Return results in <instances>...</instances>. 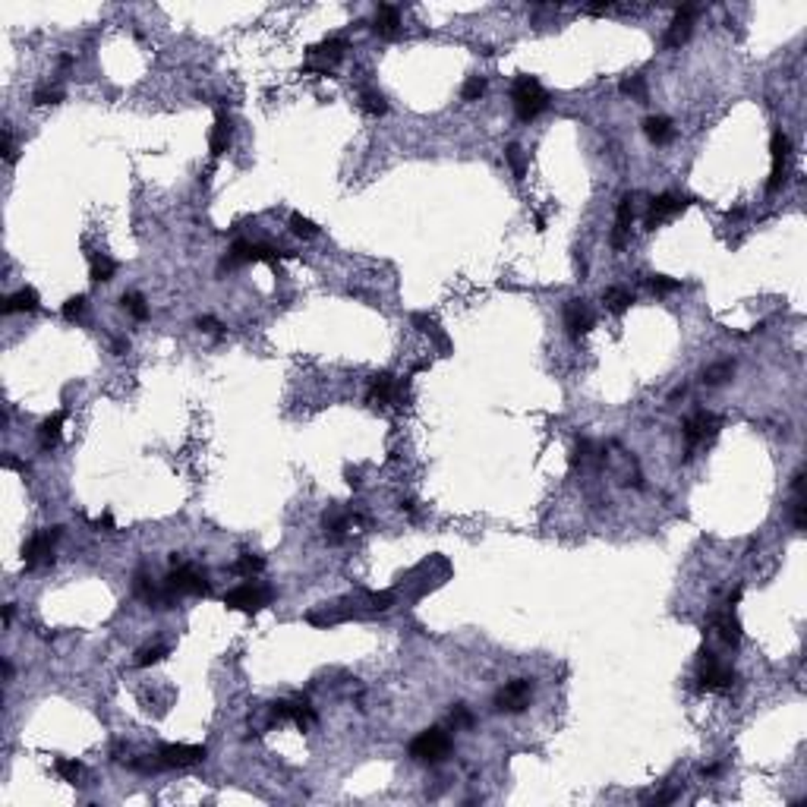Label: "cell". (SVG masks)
I'll use <instances>...</instances> for the list:
<instances>
[{"mask_svg":"<svg viewBox=\"0 0 807 807\" xmlns=\"http://www.w3.org/2000/svg\"><path fill=\"white\" fill-rule=\"evenodd\" d=\"M700 675H697V688L700 691H710V694H728V691L735 688L738 681V672L732 666H726V662H719L713 656L710 650H700Z\"/></svg>","mask_w":807,"mask_h":807,"instance_id":"cell-4","label":"cell"},{"mask_svg":"<svg viewBox=\"0 0 807 807\" xmlns=\"http://www.w3.org/2000/svg\"><path fill=\"white\" fill-rule=\"evenodd\" d=\"M344 479L350 486H354V489H360V470H354V467H347L344 470Z\"/></svg>","mask_w":807,"mask_h":807,"instance_id":"cell-44","label":"cell"},{"mask_svg":"<svg viewBox=\"0 0 807 807\" xmlns=\"http://www.w3.org/2000/svg\"><path fill=\"white\" fill-rule=\"evenodd\" d=\"M401 394V382L391 376V372H376L369 382V391H366V401L372 407H388L391 401H398Z\"/></svg>","mask_w":807,"mask_h":807,"instance_id":"cell-14","label":"cell"},{"mask_svg":"<svg viewBox=\"0 0 807 807\" xmlns=\"http://www.w3.org/2000/svg\"><path fill=\"white\" fill-rule=\"evenodd\" d=\"M451 726H454V728H473V713H470L467 703H454V710H451Z\"/></svg>","mask_w":807,"mask_h":807,"instance_id":"cell-39","label":"cell"},{"mask_svg":"<svg viewBox=\"0 0 807 807\" xmlns=\"http://www.w3.org/2000/svg\"><path fill=\"white\" fill-rule=\"evenodd\" d=\"M4 158L6 161H16V146H13V133H10V126H4Z\"/></svg>","mask_w":807,"mask_h":807,"instance_id":"cell-43","label":"cell"},{"mask_svg":"<svg viewBox=\"0 0 807 807\" xmlns=\"http://www.w3.org/2000/svg\"><path fill=\"white\" fill-rule=\"evenodd\" d=\"M360 108L369 114V117H382V114H388V101L382 92H376V89H363L360 92Z\"/></svg>","mask_w":807,"mask_h":807,"instance_id":"cell-27","label":"cell"},{"mask_svg":"<svg viewBox=\"0 0 807 807\" xmlns=\"http://www.w3.org/2000/svg\"><path fill=\"white\" fill-rule=\"evenodd\" d=\"M694 16H697L694 6H681V10L675 13V19H672V26H668L666 38H662V44H666V48H681V44L691 38V29H694Z\"/></svg>","mask_w":807,"mask_h":807,"instance_id":"cell-16","label":"cell"},{"mask_svg":"<svg viewBox=\"0 0 807 807\" xmlns=\"http://www.w3.org/2000/svg\"><path fill=\"white\" fill-rule=\"evenodd\" d=\"M637 303V296L628 291V287H606L603 291V306L608 312H615V316H621L624 309H631Z\"/></svg>","mask_w":807,"mask_h":807,"instance_id":"cell-23","label":"cell"},{"mask_svg":"<svg viewBox=\"0 0 807 807\" xmlns=\"http://www.w3.org/2000/svg\"><path fill=\"white\" fill-rule=\"evenodd\" d=\"M164 590L171 596H209L211 593V581L205 574V568L199 571L196 565H186L184 555L174 552L171 555V574L164 581Z\"/></svg>","mask_w":807,"mask_h":807,"instance_id":"cell-2","label":"cell"},{"mask_svg":"<svg viewBox=\"0 0 807 807\" xmlns=\"http://www.w3.org/2000/svg\"><path fill=\"white\" fill-rule=\"evenodd\" d=\"M561 319H565V331H568L571 341H581L583 334H590L593 325H596V316H593L590 303L583 300V296H571V300L565 303Z\"/></svg>","mask_w":807,"mask_h":807,"instance_id":"cell-10","label":"cell"},{"mask_svg":"<svg viewBox=\"0 0 807 807\" xmlns=\"http://www.w3.org/2000/svg\"><path fill=\"white\" fill-rule=\"evenodd\" d=\"M410 322H413V325H416V329H420L423 334H429V338H436L441 350H448V338H445V331L438 329V322H436V319H432V316H426V312H413V316H410Z\"/></svg>","mask_w":807,"mask_h":807,"instance_id":"cell-26","label":"cell"},{"mask_svg":"<svg viewBox=\"0 0 807 807\" xmlns=\"http://www.w3.org/2000/svg\"><path fill=\"white\" fill-rule=\"evenodd\" d=\"M287 227H291L294 237H303V240H309V237H316V234H319V227L312 224L309 218H303L300 211H294V215L287 218Z\"/></svg>","mask_w":807,"mask_h":807,"instance_id":"cell-33","label":"cell"},{"mask_svg":"<svg viewBox=\"0 0 807 807\" xmlns=\"http://www.w3.org/2000/svg\"><path fill=\"white\" fill-rule=\"evenodd\" d=\"M38 306H41V296H38L35 287H19L16 294H10L4 300L0 312H4V316H16V312H35Z\"/></svg>","mask_w":807,"mask_h":807,"instance_id":"cell-19","label":"cell"},{"mask_svg":"<svg viewBox=\"0 0 807 807\" xmlns=\"http://www.w3.org/2000/svg\"><path fill=\"white\" fill-rule=\"evenodd\" d=\"M269 603H271V590L262 587V583H256V581L253 583H240V587H234V590L224 593V606L234 608V612L256 615V612H262Z\"/></svg>","mask_w":807,"mask_h":807,"instance_id":"cell-6","label":"cell"},{"mask_svg":"<svg viewBox=\"0 0 807 807\" xmlns=\"http://www.w3.org/2000/svg\"><path fill=\"white\" fill-rule=\"evenodd\" d=\"M650 291L653 294H672V291H678V281L668 278V275H653L650 278Z\"/></svg>","mask_w":807,"mask_h":807,"instance_id":"cell-40","label":"cell"},{"mask_svg":"<svg viewBox=\"0 0 807 807\" xmlns=\"http://www.w3.org/2000/svg\"><path fill=\"white\" fill-rule=\"evenodd\" d=\"M732 376H735V363H732V360L713 363V366H706V369H703V385L719 388V385H726Z\"/></svg>","mask_w":807,"mask_h":807,"instance_id":"cell-25","label":"cell"},{"mask_svg":"<svg viewBox=\"0 0 807 807\" xmlns=\"http://www.w3.org/2000/svg\"><path fill=\"white\" fill-rule=\"evenodd\" d=\"M126 350H129V341H126V338H117V341H114V354H117V356L126 354Z\"/></svg>","mask_w":807,"mask_h":807,"instance_id":"cell-47","label":"cell"},{"mask_svg":"<svg viewBox=\"0 0 807 807\" xmlns=\"http://www.w3.org/2000/svg\"><path fill=\"white\" fill-rule=\"evenodd\" d=\"M209 757V751L202 744H161L158 748V760H161L164 770H174V766H196Z\"/></svg>","mask_w":807,"mask_h":807,"instance_id":"cell-12","label":"cell"},{"mask_svg":"<svg viewBox=\"0 0 807 807\" xmlns=\"http://www.w3.org/2000/svg\"><path fill=\"white\" fill-rule=\"evenodd\" d=\"M631 224H634V196L624 193L618 199V211H615V227H612V246L621 249L631 237Z\"/></svg>","mask_w":807,"mask_h":807,"instance_id":"cell-15","label":"cell"},{"mask_svg":"<svg viewBox=\"0 0 807 807\" xmlns=\"http://www.w3.org/2000/svg\"><path fill=\"white\" fill-rule=\"evenodd\" d=\"M451 751H454L451 735H448L445 728H436V726L423 728V732L416 735L413 741H410V748H407L410 760H416V763H429V766L448 760V757H451Z\"/></svg>","mask_w":807,"mask_h":807,"instance_id":"cell-3","label":"cell"},{"mask_svg":"<svg viewBox=\"0 0 807 807\" xmlns=\"http://www.w3.org/2000/svg\"><path fill=\"white\" fill-rule=\"evenodd\" d=\"M13 621V606H4V624Z\"/></svg>","mask_w":807,"mask_h":807,"instance_id":"cell-52","label":"cell"},{"mask_svg":"<svg viewBox=\"0 0 807 807\" xmlns=\"http://www.w3.org/2000/svg\"><path fill=\"white\" fill-rule=\"evenodd\" d=\"M4 678H6V681L13 678V666H10V659H4Z\"/></svg>","mask_w":807,"mask_h":807,"instance_id":"cell-51","label":"cell"},{"mask_svg":"<svg viewBox=\"0 0 807 807\" xmlns=\"http://www.w3.org/2000/svg\"><path fill=\"white\" fill-rule=\"evenodd\" d=\"M262 568H265V558H259V555H253V552H243L240 558L231 565L234 574H243V577H253V574H259Z\"/></svg>","mask_w":807,"mask_h":807,"instance_id":"cell-31","label":"cell"},{"mask_svg":"<svg viewBox=\"0 0 807 807\" xmlns=\"http://www.w3.org/2000/svg\"><path fill=\"white\" fill-rule=\"evenodd\" d=\"M643 133H646V139H650L653 146H666V142H672L675 126H672V120H668V117L656 114V117H646L643 120Z\"/></svg>","mask_w":807,"mask_h":807,"instance_id":"cell-22","label":"cell"},{"mask_svg":"<svg viewBox=\"0 0 807 807\" xmlns=\"http://www.w3.org/2000/svg\"><path fill=\"white\" fill-rule=\"evenodd\" d=\"M618 89H621V95H631V98H643V95H646V82H643V76H624Z\"/></svg>","mask_w":807,"mask_h":807,"instance_id":"cell-38","label":"cell"},{"mask_svg":"<svg viewBox=\"0 0 807 807\" xmlns=\"http://www.w3.org/2000/svg\"><path fill=\"white\" fill-rule=\"evenodd\" d=\"M710 628L716 631V634H719L722 643H728V646H738V643H741V621L735 618L732 608L710 615Z\"/></svg>","mask_w":807,"mask_h":807,"instance_id":"cell-18","label":"cell"},{"mask_svg":"<svg viewBox=\"0 0 807 807\" xmlns=\"http://www.w3.org/2000/svg\"><path fill=\"white\" fill-rule=\"evenodd\" d=\"M688 202H691L688 196H675V193H662V196H656V199L650 202V211H646L643 227H646V231H656L662 221L675 218L678 211L688 209Z\"/></svg>","mask_w":807,"mask_h":807,"instance_id":"cell-13","label":"cell"},{"mask_svg":"<svg viewBox=\"0 0 807 807\" xmlns=\"http://www.w3.org/2000/svg\"><path fill=\"white\" fill-rule=\"evenodd\" d=\"M114 275H117V262L108 259L104 253H95L92 262H89V278H92L95 284H108V281H114Z\"/></svg>","mask_w":807,"mask_h":807,"instance_id":"cell-24","label":"cell"},{"mask_svg":"<svg viewBox=\"0 0 807 807\" xmlns=\"http://www.w3.org/2000/svg\"><path fill=\"white\" fill-rule=\"evenodd\" d=\"M791 523L795 530H804V498L795 496V505H791Z\"/></svg>","mask_w":807,"mask_h":807,"instance_id":"cell-42","label":"cell"},{"mask_svg":"<svg viewBox=\"0 0 807 807\" xmlns=\"http://www.w3.org/2000/svg\"><path fill=\"white\" fill-rule=\"evenodd\" d=\"M167 656V650L161 643H155V646H142L139 653H136V666L139 668H149V666H155V662H161Z\"/></svg>","mask_w":807,"mask_h":807,"instance_id":"cell-36","label":"cell"},{"mask_svg":"<svg viewBox=\"0 0 807 807\" xmlns=\"http://www.w3.org/2000/svg\"><path fill=\"white\" fill-rule=\"evenodd\" d=\"M54 773H57L64 782H70V786H79V779H82V763H79V760H73V757H57V760H54Z\"/></svg>","mask_w":807,"mask_h":807,"instance_id":"cell-29","label":"cell"},{"mask_svg":"<svg viewBox=\"0 0 807 807\" xmlns=\"http://www.w3.org/2000/svg\"><path fill=\"white\" fill-rule=\"evenodd\" d=\"M57 66H60V70H70V66H73V57H70V54H60Z\"/></svg>","mask_w":807,"mask_h":807,"instance_id":"cell-49","label":"cell"},{"mask_svg":"<svg viewBox=\"0 0 807 807\" xmlns=\"http://www.w3.org/2000/svg\"><path fill=\"white\" fill-rule=\"evenodd\" d=\"M530 700H533V681L530 678H514V681L501 684V688L496 691L492 706H496L498 713H523L530 706Z\"/></svg>","mask_w":807,"mask_h":807,"instance_id":"cell-8","label":"cell"},{"mask_svg":"<svg viewBox=\"0 0 807 807\" xmlns=\"http://www.w3.org/2000/svg\"><path fill=\"white\" fill-rule=\"evenodd\" d=\"M372 32H376L379 38H385V41H394V38L401 35V13H398V6L379 4L376 19H372Z\"/></svg>","mask_w":807,"mask_h":807,"instance_id":"cell-17","label":"cell"},{"mask_svg":"<svg viewBox=\"0 0 807 807\" xmlns=\"http://www.w3.org/2000/svg\"><path fill=\"white\" fill-rule=\"evenodd\" d=\"M511 101H514V114L521 124H530L539 114L549 108V92L543 89V82L530 73H517L514 86H511Z\"/></svg>","mask_w":807,"mask_h":807,"instance_id":"cell-1","label":"cell"},{"mask_svg":"<svg viewBox=\"0 0 807 807\" xmlns=\"http://www.w3.org/2000/svg\"><path fill=\"white\" fill-rule=\"evenodd\" d=\"M64 423H66V410H57V413H51L48 420L38 426V445H41L44 451H54V448L60 445V436H64Z\"/></svg>","mask_w":807,"mask_h":807,"instance_id":"cell-20","label":"cell"},{"mask_svg":"<svg viewBox=\"0 0 807 807\" xmlns=\"http://www.w3.org/2000/svg\"><path fill=\"white\" fill-rule=\"evenodd\" d=\"M770 158H773V174L766 180V193H779L782 184L788 180V161H791V139L782 129H776L770 139Z\"/></svg>","mask_w":807,"mask_h":807,"instance_id":"cell-9","label":"cell"},{"mask_svg":"<svg viewBox=\"0 0 807 807\" xmlns=\"http://www.w3.org/2000/svg\"><path fill=\"white\" fill-rule=\"evenodd\" d=\"M344 54H347V41H344V38H338V35H331V38H325V41H319V44H312V48H309L306 70L329 76L334 70V64L344 60Z\"/></svg>","mask_w":807,"mask_h":807,"instance_id":"cell-7","label":"cell"},{"mask_svg":"<svg viewBox=\"0 0 807 807\" xmlns=\"http://www.w3.org/2000/svg\"><path fill=\"white\" fill-rule=\"evenodd\" d=\"M486 95V76H467V82L461 86L463 101H479Z\"/></svg>","mask_w":807,"mask_h":807,"instance_id":"cell-35","label":"cell"},{"mask_svg":"<svg viewBox=\"0 0 807 807\" xmlns=\"http://www.w3.org/2000/svg\"><path fill=\"white\" fill-rule=\"evenodd\" d=\"M398 508H401V511H407V514H416V508H413V501H410V498H407V501L401 498V505H398Z\"/></svg>","mask_w":807,"mask_h":807,"instance_id":"cell-50","label":"cell"},{"mask_svg":"<svg viewBox=\"0 0 807 807\" xmlns=\"http://www.w3.org/2000/svg\"><path fill=\"white\" fill-rule=\"evenodd\" d=\"M4 467H6V470H22V473H26V463H19L16 458H13V454H6V458H4Z\"/></svg>","mask_w":807,"mask_h":807,"instance_id":"cell-46","label":"cell"},{"mask_svg":"<svg viewBox=\"0 0 807 807\" xmlns=\"http://www.w3.org/2000/svg\"><path fill=\"white\" fill-rule=\"evenodd\" d=\"M505 161L508 167H511V174L517 180H523V174H527V155H523V149L517 146V142H511V146H505Z\"/></svg>","mask_w":807,"mask_h":807,"instance_id":"cell-32","label":"cell"},{"mask_svg":"<svg viewBox=\"0 0 807 807\" xmlns=\"http://www.w3.org/2000/svg\"><path fill=\"white\" fill-rule=\"evenodd\" d=\"M120 306H124L129 316L136 319V322H146V319H149V303H146V296L136 294V291H129V294L120 296Z\"/></svg>","mask_w":807,"mask_h":807,"instance_id":"cell-28","label":"cell"},{"mask_svg":"<svg viewBox=\"0 0 807 807\" xmlns=\"http://www.w3.org/2000/svg\"><path fill=\"white\" fill-rule=\"evenodd\" d=\"M681 432H684V445H688V458H691L697 445L710 441L716 432H719V416L706 413V410H697L694 416H688V420L681 423Z\"/></svg>","mask_w":807,"mask_h":807,"instance_id":"cell-11","label":"cell"},{"mask_svg":"<svg viewBox=\"0 0 807 807\" xmlns=\"http://www.w3.org/2000/svg\"><path fill=\"white\" fill-rule=\"evenodd\" d=\"M64 527H44L29 536V543L22 546V568L26 571H35V568H44V565H54V546L60 539Z\"/></svg>","mask_w":807,"mask_h":807,"instance_id":"cell-5","label":"cell"},{"mask_svg":"<svg viewBox=\"0 0 807 807\" xmlns=\"http://www.w3.org/2000/svg\"><path fill=\"white\" fill-rule=\"evenodd\" d=\"M291 703H294V716H291V722H296L300 728L316 726V710H312L309 697H294Z\"/></svg>","mask_w":807,"mask_h":807,"instance_id":"cell-30","label":"cell"},{"mask_svg":"<svg viewBox=\"0 0 807 807\" xmlns=\"http://www.w3.org/2000/svg\"><path fill=\"white\" fill-rule=\"evenodd\" d=\"M95 527H98V530H114V517H111L108 511H104V514L95 521Z\"/></svg>","mask_w":807,"mask_h":807,"instance_id":"cell-45","label":"cell"},{"mask_svg":"<svg viewBox=\"0 0 807 807\" xmlns=\"http://www.w3.org/2000/svg\"><path fill=\"white\" fill-rule=\"evenodd\" d=\"M86 306H89V300H86V294H76V296H70V300L64 303V319L66 322H79L82 316H86Z\"/></svg>","mask_w":807,"mask_h":807,"instance_id":"cell-34","label":"cell"},{"mask_svg":"<svg viewBox=\"0 0 807 807\" xmlns=\"http://www.w3.org/2000/svg\"><path fill=\"white\" fill-rule=\"evenodd\" d=\"M32 101H35V108H48V104H60V101H64V92H60L57 86H41V89H35Z\"/></svg>","mask_w":807,"mask_h":807,"instance_id":"cell-37","label":"cell"},{"mask_svg":"<svg viewBox=\"0 0 807 807\" xmlns=\"http://www.w3.org/2000/svg\"><path fill=\"white\" fill-rule=\"evenodd\" d=\"M196 325H199V329H202L205 334H211L215 341L224 338V325H221L218 319H211V316H199V319H196Z\"/></svg>","mask_w":807,"mask_h":807,"instance_id":"cell-41","label":"cell"},{"mask_svg":"<svg viewBox=\"0 0 807 807\" xmlns=\"http://www.w3.org/2000/svg\"><path fill=\"white\" fill-rule=\"evenodd\" d=\"M722 773V763H710V766H703V776L706 779H713V776H719Z\"/></svg>","mask_w":807,"mask_h":807,"instance_id":"cell-48","label":"cell"},{"mask_svg":"<svg viewBox=\"0 0 807 807\" xmlns=\"http://www.w3.org/2000/svg\"><path fill=\"white\" fill-rule=\"evenodd\" d=\"M231 136H234L231 117H227L224 111H218L215 126H211V136H209V151H211V158H221L227 149H231Z\"/></svg>","mask_w":807,"mask_h":807,"instance_id":"cell-21","label":"cell"}]
</instances>
